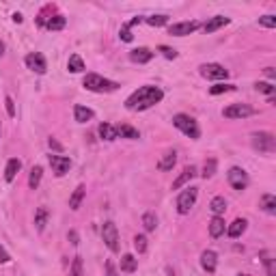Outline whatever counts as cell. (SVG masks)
<instances>
[{
	"label": "cell",
	"instance_id": "1",
	"mask_svg": "<svg viewBox=\"0 0 276 276\" xmlns=\"http://www.w3.org/2000/svg\"><path fill=\"white\" fill-rule=\"evenodd\" d=\"M164 100V91L160 86H153V84H145L140 86L138 91H134L132 95L125 100V108L127 110H134V112H143V110H149L151 106L160 104Z\"/></svg>",
	"mask_w": 276,
	"mask_h": 276
},
{
	"label": "cell",
	"instance_id": "2",
	"mask_svg": "<svg viewBox=\"0 0 276 276\" xmlns=\"http://www.w3.org/2000/svg\"><path fill=\"white\" fill-rule=\"evenodd\" d=\"M82 86L86 91H91V93H112V91H117L121 84L115 82V80H108L100 74H86L82 80Z\"/></svg>",
	"mask_w": 276,
	"mask_h": 276
},
{
	"label": "cell",
	"instance_id": "3",
	"mask_svg": "<svg viewBox=\"0 0 276 276\" xmlns=\"http://www.w3.org/2000/svg\"><path fill=\"white\" fill-rule=\"evenodd\" d=\"M173 125H175L179 132H183L188 138L197 140L199 136H201V129H199V123L194 121V119L190 115H183V112H179V115L173 117Z\"/></svg>",
	"mask_w": 276,
	"mask_h": 276
},
{
	"label": "cell",
	"instance_id": "4",
	"mask_svg": "<svg viewBox=\"0 0 276 276\" xmlns=\"http://www.w3.org/2000/svg\"><path fill=\"white\" fill-rule=\"evenodd\" d=\"M197 199H199V188H194V186L183 188V190L179 192V197H177V212H179L181 216L190 214V209L194 207Z\"/></svg>",
	"mask_w": 276,
	"mask_h": 276
},
{
	"label": "cell",
	"instance_id": "5",
	"mask_svg": "<svg viewBox=\"0 0 276 276\" xmlns=\"http://www.w3.org/2000/svg\"><path fill=\"white\" fill-rule=\"evenodd\" d=\"M251 143L261 153H274L276 151V138L272 132H255L251 136Z\"/></svg>",
	"mask_w": 276,
	"mask_h": 276
},
{
	"label": "cell",
	"instance_id": "6",
	"mask_svg": "<svg viewBox=\"0 0 276 276\" xmlns=\"http://www.w3.org/2000/svg\"><path fill=\"white\" fill-rule=\"evenodd\" d=\"M101 240H104V244L108 246V251L112 252H119V231H117V225L112 223V220H106L104 226H101Z\"/></svg>",
	"mask_w": 276,
	"mask_h": 276
},
{
	"label": "cell",
	"instance_id": "7",
	"mask_svg": "<svg viewBox=\"0 0 276 276\" xmlns=\"http://www.w3.org/2000/svg\"><path fill=\"white\" fill-rule=\"evenodd\" d=\"M226 179H229V183H231V188L233 190H237V192H242V190H246L248 188V173L242 169V166H231L229 169V173H226Z\"/></svg>",
	"mask_w": 276,
	"mask_h": 276
},
{
	"label": "cell",
	"instance_id": "8",
	"mask_svg": "<svg viewBox=\"0 0 276 276\" xmlns=\"http://www.w3.org/2000/svg\"><path fill=\"white\" fill-rule=\"evenodd\" d=\"M201 75L207 80H226L229 78V69H225L223 65L218 63H207V65H201Z\"/></svg>",
	"mask_w": 276,
	"mask_h": 276
},
{
	"label": "cell",
	"instance_id": "9",
	"mask_svg": "<svg viewBox=\"0 0 276 276\" xmlns=\"http://www.w3.org/2000/svg\"><path fill=\"white\" fill-rule=\"evenodd\" d=\"M201 28V22L192 20V22H177V24H171L169 26V35L173 37H186V35H192L194 30Z\"/></svg>",
	"mask_w": 276,
	"mask_h": 276
},
{
	"label": "cell",
	"instance_id": "10",
	"mask_svg": "<svg viewBox=\"0 0 276 276\" xmlns=\"http://www.w3.org/2000/svg\"><path fill=\"white\" fill-rule=\"evenodd\" d=\"M255 108L248 106V104H231L229 108L223 110V117L226 119H246V117H252L255 115Z\"/></svg>",
	"mask_w": 276,
	"mask_h": 276
},
{
	"label": "cell",
	"instance_id": "11",
	"mask_svg": "<svg viewBox=\"0 0 276 276\" xmlns=\"http://www.w3.org/2000/svg\"><path fill=\"white\" fill-rule=\"evenodd\" d=\"M24 63H26V67H28L30 72H35V74H39V75H43V74L48 72L46 56H43V54H39V52H30V54H26Z\"/></svg>",
	"mask_w": 276,
	"mask_h": 276
},
{
	"label": "cell",
	"instance_id": "12",
	"mask_svg": "<svg viewBox=\"0 0 276 276\" xmlns=\"http://www.w3.org/2000/svg\"><path fill=\"white\" fill-rule=\"evenodd\" d=\"M48 160H50V166H52V171H54V175H56V177H63L65 173L72 169V160H69L67 155H56V153H52Z\"/></svg>",
	"mask_w": 276,
	"mask_h": 276
},
{
	"label": "cell",
	"instance_id": "13",
	"mask_svg": "<svg viewBox=\"0 0 276 276\" xmlns=\"http://www.w3.org/2000/svg\"><path fill=\"white\" fill-rule=\"evenodd\" d=\"M201 268L205 270L207 274H214L216 268H218V255H216V251H203L201 252Z\"/></svg>",
	"mask_w": 276,
	"mask_h": 276
},
{
	"label": "cell",
	"instance_id": "14",
	"mask_svg": "<svg viewBox=\"0 0 276 276\" xmlns=\"http://www.w3.org/2000/svg\"><path fill=\"white\" fill-rule=\"evenodd\" d=\"M194 177H197V166H192V164L186 166V169L181 171V175L177 177L175 181H173V190H179V188H183L188 181H192Z\"/></svg>",
	"mask_w": 276,
	"mask_h": 276
},
{
	"label": "cell",
	"instance_id": "15",
	"mask_svg": "<svg viewBox=\"0 0 276 276\" xmlns=\"http://www.w3.org/2000/svg\"><path fill=\"white\" fill-rule=\"evenodd\" d=\"M151 58H153V52H151L149 48H134V50L129 52V61H132V63H138V65L149 63Z\"/></svg>",
	"mask_w": 276,
	"mask_h": 276
},
{
	"label": "cell",
	"instance_id": "16",
	"mask_svg": "<svg viewBox=\"0 0 276 276\" xmlns=\"http://www.w3.org/2000/svg\"><path fill=\"white\" fill-rule=\"evenodd\" d=\"M229 22H231V20H229V18H225V15H214L212 20L205 22V24H203V30L209 35V32H216L218 28H223V26H226Z\"/></svg>",
	"mask_w": 276,
	"mask_h": 276
},
{
	"label": "cell",
	"instance_id": "17",
	"mask_svg": "<svg viewBox=\"0 0 276 276\" xmlns=\"http://www.w3.org/2000/svg\"><path fill=\"white\" fill-rule=\"evenodd\" d=\"M20 169H22V160L20 158H11L9 162H7V166H4V181H13L15 179V175L20 173Z\"/></svg>",
	"mask_w": 276,
	"mask_h": 276
},
{
	"label": "cell",
	"instance_id": "18",
	"mask_svg": "<svg viewBox=\"0 0 276 276\" xmlns=\"http://www.w3.org/2000/svg\"><path fill=\"white\" fill-rule=\"evenodd\" d=\"M259 259H261V263L266 266L268 276H276V259L272 255V251H261L259 252Z\"/></svg>",
	"mask_w": 276,
	"mask_h": 276
},
{
	"label": "cell",
	"instance_id": "19",
	"mask_svg": "<svg viewBox=\"0 0 276 276\" xmlns=\"http://www.w3.org/2000/svg\"><path fill=\"white\" fill-rule=\"evenodd\" d=\"M175 162H177V151H175V149H169V151H164L162 160L158 162V169H160V171H173Z\"/></svg>",
	"mask_w": 276,
	"mask_h": 276
},
{
	"label": "cell",
	"instance_id": "20",
	"mask_svg": "<svg viewBox=\"0 0 276 276\" xmlns=\"http://www.w3.org/2000/svg\"><path fill=\"white\" fill-rule=\"evenodd\" d=\"M115 127H117V136H121V138H127V140H138L140 138L138 129L127 125V123H119V125H115Z\"/></svg>",
	"mask_w": 276,
	"mask_h": 276
},
{
	"label": "cell",
	"instance_id": "21",
	"mask_svg": "<svg viewBox=\"0 0 276 276\" xmlns=\"http://www.w3.org/2000/svg\"><path fill=\"white\" fill-rule=\"evenodd\" d=\"M246 226H248V223H246L244 218H235L233 223H231L229 226H226V235L233 237V240H235V237H240L242 233H244Z\"/></svg>",
	"mask_w": 276,
	"mask_h": 276
},
{
	"label": "cell",
	"instance_id": "22",
	"mask_svg": "<svg viewBox=\"0 0 276 276\" xmlns=\"http://www.w3.org/2000/svg\"><path fill=\"white\" fill-rule=\"evenodd\" d=\"M93 117H95V112L91 110V108L80 106V104H78V106H74V119H75L78 123H89Z\"/></svg>",
	"mask_w": 276,
	"mask_h": 276
},
{
	"label": "cell",
	"instance_id": "23",
	"mask_svg": "<svg viewBox=\"0 0 276 276\" xmlns=\"http://www.w3.org/2000/svg\"><path fill=\"white\" fill-rule=\"evenodd\" d=\"M84 194H86V188L82 186V183H80V186L74 190V194H72V197H69V207H72L74 212H75V209H80V203H82Z\"/></svg>",
	"mask_w": 276,
	"mask_h": 276
},
{
	"label": "cell",
	"instance_id": "24",
	"mask_svg": "<svg viewBox=\"0 0 276 276\" xmlns=\"http://www.w3.org/2000/svg\"><path fill=\"white\" fill-rule=\"evenodd\" d=\"M225 233V220L223 216H214L212 223H209V235L212 237H220Z\"/></svg>",
	"mask_w": 276,
	"mask_h": 276
},
{
	"label": "cell",
	"instance_id": "25",
	"mask_svg": "<svg viewBox=\"0 0 276 276\" xmlns=\"http://www.w3.org/2000/svg\"><path fill=\"white\" fill-rule=\"evenodd\" d=\"M65 26H67V20H65V15H61V13H54L52 18L48 20L46 28H48V30H63Z\"/></svg>",
	"mask_w": 276,
	"mask_h": 276
},
{
	"label": "cell",
	"instance_id": "26",
	"mask_svg": "<svg viewBox=\"0 0 276 276\" xmlns=\"http://www.w3.org/2000/svg\"><path fill=\"white\" fill-rule=\"evenodd\" d=\"M97 132H100V136L104 138V140H108V143H112V140L119 138V136H117V127L110 125V123H101Z\"/></svg>",
	"mask_w": 276,
	"mask_h": 276
},
{
	"label": "cell",
	"instance_id": "27",
	"mask_svg": "<svg viewBox=\"0 0 276 276\" xmlns=\"http://www.w3.org/2000/svg\"><path fill=\"white\" fill-rule=\"evenodd\" d=\"M136 268H138V259L134 255H123L121 257V272L132 274V272H136Z\"/></svg>",
	"mask_w": 276,
	"mask_h": 276
},
{
	"label": "cell",
	"instance_id": "28",
	"mask_svg": "<svg viewBox=\"0 0 276 276\" xmlns=\"http://www.w3.org/2000/svg\"><path fill=\"white\" fill-rule=\"evenodd\" d=\"M41 177H43V169H41V166H32L30 175H28V188H30V190H37V188H39Z\"/></svg>",
	"mask_w": 276,
	"mask_h": 276
},
{
	"label": "cell",
	"instance_id": "29",
	"mask_svg": "<svg viewBox=\"0 0 276 276\" xmlns=\"http://www.w3.org/2000/svg\"><path fill=\"white\" fill-rule=\"evenodd\" d=\"M67 69H69L72 74L84 72V61H82V56H80V54H72V56H69V61H67Z\"/></svg>",
	"mask_w": 276,
	"mask_h": 276
},
{
	"label": "cell",
	"instance_id": "30",
	"mask_svg": "<svg viewBox=\"0 0 276 276\" xmlns=\"http://www.w3.org/2000/svg\"><path fill=\"white\" fill-rule=\"evenodd\" d=\"M209 209H212L214 216H223V214L226 212V201H225V197H214L212 203H209Z\"/></svg>",
	"mask_w": 276,
	"mask_h": 276
},
{
	"label": "cell",
	"instance_id": "31",
	"mask_svg": "<svg viewBox=\"0 0 276 276\" xmlns=\"http://www.w3.org/2000/svg\"><path fill=\"white\" fill-rule=\"evenodd\" d=\"M216 169H218V162H216V158H207L203 164V179H212V177L216 175Z\"/></svg>",
	"mask_w": 276,
	"mask_h": 276
},
{
	"label": "cell",
	"instance_id": "32",
	"mask_svg": "<svg viewBox=\"0 0 276 276\" xmlns=\"http://www.w3.org/2000/svg\"><path fill=\"white\" fill-rule=\"evenodd\" d=\"M263 207V212L268 214H276V197L274 194H263L261 197V203H259Z\"/></svg>",
	"mask_w": 276,
	"mask_h": 276
},
{
	"label": "cell",
	"instance_id": "33",
	"mask_svg": "<svg viewBox=\"0 0 276 276\" xmlns=\"http://www.w3.org/2000/svg\"><path fill=\"white\" fill-rule=\"evenodd\" d=\"M54 13H56V7H54V4H48V7H43V11L39 13V18H37V24H39V26H43V28H46L48 20H50Z\"/></svg>",
	"mask_w": 276,
	"mask_h": 276
},
{
	"label": "cell",
	"instance_id": "34",
	"mask_svg": "<svg viewBox=\"0 0 276 276\" xmlns=\"http://www.w3.org/2000/svg\"><path fill=\"white\" fill-rule=\"evenodd\" d=\"M46 223H48V209L39 207V209H37V214H35V226H37V231H39V233L46 229Z\"/></svg>",
	"mask_w": 276,
	"mask_h": 276
},
{
	"label": "cell",
	"instance_id": "35",
	"mask_svg": "<svg viewBox=\"0 0 276 276\" xmlns=\"http://www.w3.org/2000/svg\"><path fill=\"white\" fill-rule=\"evenodd\" d=\"M143 22H147L149 26H166L169 24V15H164V13H160V15H149V18H143Z\"/></svg>",
	"mask_w": 276,
	"mask_h": 276
},
{
	"label": "cell",
	"instance_id": "36",
	"mask_svg": "<svg viewBox=\"0 0 276 276\" xmlns=\"http://www.w3.org/2000/svg\"><path fill=\"white\" fill-rule=\"evenodd\" d=\"M143 226H145V231H155V226H158V218H155L153 212H147L143 216Z\"/></svg>",
	"mask_w": 276,
	"mask_h": 276
},
{
	"label": "cell",
	"instance_id": "37",
	"mask_svg": "<svg viewBox=\"0 0 276 276\" xmlns=\"http://www.w3.org/2000/svg\"><path fill=\"white\" fill-rule=\"evenodd\" d=\"M231 91H235V84H225V82H218V84L209 86V93H212V95H220V93H231Z\"/></svg>",
	"mask_w": 276,
	"mask_h": 276
},
{
	"label": "cell",
	"instance_id": "38",
	"mask_svg": "<svg viewBox=\"0 0 276 276\" xmlns=\"http://www.w3.org/2000/svg\"><path fill=\"white\" fill-rule=\"evenodd\" d=\"M255 89H257V91H261V93H266V95H268V100H274L276 89L272 86V82H257V84H255Z\"/></svg>",
	"mask_w": 276,
	"mask_h": 276
},
{
	"label": "cell",
	"instance_id": "39",
	"mask_svg": "<svg viewBox=\"0 0 276 276\" xmlns=\"http://www.w3.org/2000/svg\"><path fill=\"white\" fill-rule=\"evenodd\" d=\"M69 276H82V257L75 255L72 261V270H69Z\"/></svg>",
	"mask_w": 276,
	"mask_h": 276
},
{
	"label": "cell",
	"instance_id": "40",
	"mask_svg": "<svg viewBox=\"0 0 276 276\" xmlns=\"http://www.w3.org/2000/svg\"><path fill=\"white\" fill-rule=\"evenodd\" d=\"M134 248L138 251V255L147 252V248H149V244H147V237H145V235H136V237H134Z\"/></svg>",
	"mask_w": 276,
	"mask_h": 276
},
{
	"label": "cell",
	"instance_id": "41",
	"mask_svg": "<svg viewBox=\"0 0 276 276\" xmlns=\"http://www.w3.org/2000/svg\"><path fill=\"white\" fill-rule=\"evenodd\" d=\"M158 52H160L164 58H171V61H173V58H177V56H179L175 48H169V46H158Z\"/></svg>",
	"mask_w": 276,
	"mask_h": 276
},
{
	"label": "cell",
	"instance_id": "42",
	"mask_svg": "<svg viewBox=\"0 0 276 276\" xmlns=\"http://www.w3.org/2000/svg\"><path fill=\"white\" fill-rule=\"evenodd\" d=\"M119 37H121V41H132L134 39V35H132V28H129V26L127 24H123L121 26V30H119Z\"/></svg>",
	"mask_w": 276,
	"mask_h": 276
},
{
	"label": "cell",
	"instance_id": "43",
	"mask_svg": "<svg viewBox=\"0 0 276 276\" xmlns=\"http://www.w3.org/2000/svg\"><path fill=\"white\" fill-rule=\"evenodd\" d=\"M259 24L266 26V28H276V18L274 15H263V18H259Z\"/></svg>",
	"mask_w": 276,
	"mask_h": 276
},
{
	"label": "cell",
	"instance_id": "44",
	"mask_svg": "<svg viewBox=\"0 0 276 276\" xmlns=\"http://www.w3.org/2000/svg\"><path fill=\"white\" fill-rule=\"evenodd\" d=\"M4 104H7V115L9 117H15V104H13V97H4Z\"/></svg>",
	"mask_w": 276,
	"mask_h": 276
},
{
	"label": "cell",
	"instance_id": "45",
	"mask_svg": "<svg viewBox=\"0 0 276 276\" xmlns=\"http://www.w3.org/2000/svg\"><path fill=\"white\" fill-rule=\"evenodd\" d=\"M48 145H50V149H54V151H58V153H61V151H63V145H61V143H58V140H56V138H52V136H50V140H48Z\"/></svg>",
	"mask_w": 276,
	"mask_h": 276
},
{
	"label": "cell",
	"instance_id": "46",
	"mask_svg": "<svg viewBox=\"0 0 276 276\" xmlns=\"http://www.w3.org/2000/svg\"><path fill=\"white\" fill-rule=\"evenodd\" d=\"M9 261H11V255L4 251V246L0 244V263H9Z\"/></svg>",
	"mask_w": 276,
	"mask_h": 276
},
{
	"label": "cell",
	"instance_id": "47",
	"mask_svg": "<svg viewBox=\"0 0 276 276\" xmlns=\"http://www.w3.org/2000/svg\"><path fill=\"white\" fill-rule=\"evenodd\" d=\"M106 276H117V270L112 266V261H106Z\"/></svg>",
	"mask_w": 276,
	"mask_h": 276
},
{
	"label": "cell",
	"instance_id": "48",
	"mask_svg": "<svg viewBox=\"0 0 276 276\" xmlns=\"http://www.w3.org/2000/svg\"><path fill=\"white\" fill-rule=\"evenodd\" d=\"M67 237L72 240V244H74V246H78V233H75V231H69Z\"/></svg>",
	"mask_w": 276,
	"mask_h": 276
},
{
	"label": "cell",
	"instance_id": "49",
	"mask_svg": "<svg viewBox=\"0 0 276 276\" xmlns=\"http://www.w3.org/2000/svg\"><path fill=\"white\" fill-rule=\"evenodd\" d=\"M266 75L270 80H274V75H276V72H274V67H266Z\"/></svg>",
	"mask_w": 276,
	"mask_h": 276
},
{
	"label": "cell",
	"instance_id": "50",
	"mask_svg": "<svg viewBox=\"0 0 276 276\" xmlns=\"http://www.w3.org/2000/svg\"><path fill=\"white\" fill-rule=\"evenodd\" d=\"M22 20H24V18H22V13H13V22H15V24H22Z\"/></svg>",
	"mask_w": 276,
	"mask_h": 276
},
{
	"label": "cell",
	"instance_id": "51",
	"mask_svg": "<svg viewBox=\"0 0 276 276\" xmlns=\"http://www.w3.org/2000/svg\"><path fill=\"white\" fill-rule=\"evenodd\" d=\"M2 54H4V43L0 41V58H2Z\"/></svg>",
	"mask_w": 276,
	"mask_h": 276
},
{
	"label": "cell",
	"instance_id": "52",
	"mask_svg": "<svg viewBox=\"0 0 276 276\" xmlns=\"http://www.w3.org/2000/svg\"><path fill=\"white\" fill-rule=\"evenodd\" d=\"M237 276H248V274H237Z\"/></svg>",
	"mask_w": 276,
	"mask_h": 276
}]
</instances>
